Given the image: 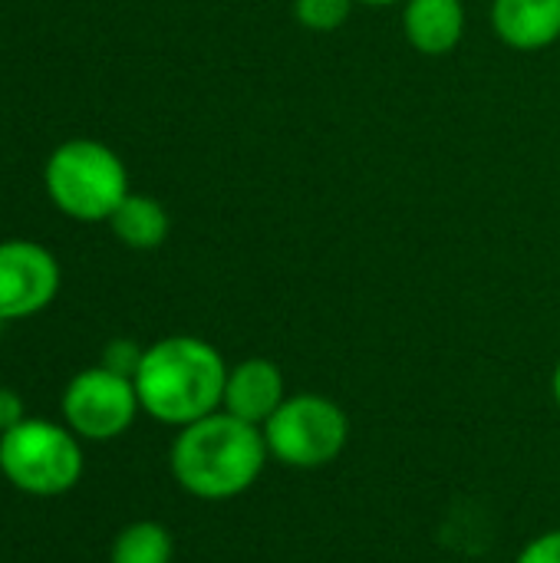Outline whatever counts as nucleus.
Wrapping results in <instances>:
<instances>
[{
    "instance_id": "f257e3e1",
    "label": "nucleus",
    "mask_w": 560,
    "mask_h": 563,
    "mask_svg": "<svg viewBox=\"0 0 560 563\" xmlns=\"http://www.w3.org/2000/svg\"><path fill=\"white\" fill-rule=\"evenodd\" d=\"M271 455L264 432L224 409L178 429L168 465L178 488L198 501H234L257 485Z\"/></svg>"
},
{
    "instance_id": "f03ea898",
    "label": "nucleus",
    "mask_w": 560,
    "mask_h": 563,
    "mask_svg": "<svg viewBox=\"0 0 560 563\" xmlns=\"http://www.w3.org/2000/svg\"><path fill=\"white\" fill-rule=\"evenodd\" d=\"M132 383L142 412L162 426L185 429L221 409L228 363L208 340L175 333L145 350Z\"/></svg>"
},
{
    "instance_id": "7ed1b4c3",
    "label": "nucleus",
    "mask_w": 560,
    "mask_h": 563,
    "mask_svg": "<svg viewBox=\"0 0 560 563\" xmlns=\"http://www.w3.org/2000/svg\"><path fill=\"white\" fill-rule=\"evenodd\" d=\"M43 188L66 218L96 224L109 221L129 195V172L109 145L96 139H69L50 152Z\"/></svg>"
},
{
    "instance_id": "20e7f679",
    "label": "nucleus",
    "mask_w": 560,
    "mask_h": 563,
    "mask_svg": "<svg viewBox=\"0 0 560 563\" xmlns=\"http://www.w3.org/2000/svg\"><path fill=\"white\" fill-rule=\"evenodd\" d=\"M271 462L294 472H317L333 465L350 445L347 409L320 393H294L261 426Z\"/></svg>"
},
{
    "instance_id": "39448f33",
    "label": "nucleus",
    "mask_w": 560,
    "mask_h": 563,
    "mask_svg": "<svg viewBox=\"0 0 560 563\" xmlns=\"http://www.w3.org/2000/svg\"><path fill=\"white\" fill-rule=\"evenodd\" d=\"M73 429L46 419H23L0 435V472L7 482L36 498L66 495L83 475V452Z\"/></svg>"
},
{
    "instance_id": "423d86ee",
    "label": "nucleus",
    "mask_w": 560,
    "mask_h": 563,
    "mask_svg": "<svg viewBox=\"0 0 560 563\" xmlns=\"http://www.w3.org/2000/svg\"><path fill=\"white\" fill-rule=\"evenodd\" d=\"M135 383L109 373L106 366L83 369L63 393V416L69 429L92 442L119 439L139 416Z\"/></svg>"
},
{
    "instance_id": "0eeeda50",
    "label": "nucleus",
    "mask_w": 560,
    "mask_h": 563,
    "mask_svg": "<svg viewBox=\"0 0 560 563\" xmlns=\"http://www.w3.org/2000/svg\"><path fill=\"white\" fill-rule=\"evenodd\" d=\"M59 290L56 257L23 238L0 241V323L23 320L53 303Z\"/></svg>"
},
{
    "instance_id": "6e6552de",
    "label": "nucleus",
    "mask_w": 560,
    "mask_h": 563,
    "mask_svg": "<svg viewBox=\"0 0 560 563\" xmlns=\"http://www.w3.org/2000/svg\"><path fill=\"white\" fill-rule=\"evenodd\" d=\"M284 399H287V379L274 360L248 356L228 366V383H224V399H221L224 412L261 429L281 409Z\"/></svg>"
},
{
    "instance_id": "1a4fd4ad",
    "label": "nucleus",
    "mask_w": 560,
    "mask_h": 563,
    "mask_svg": "<svg viewBox=\"0 0 560 563\" xmlns=\"http://www.w3.org/2000/svg\"><path fill=\"white\" fill-rule=\"evenodd\" d=\"M492 30L512 49H545L560 40V0H492Z\"/></svg>"
},
{
    "instance_id": "9d476101",
    "label": "nucleus",
    "mask_w": 560,
    "mask_h": 563,
    "mask_svg": "<svg viewBox=\"0 0 560 563\" xmlns=\"http://www.w3.org/2000/svg\"><path fill=\"white\" fill-rule=\"evenodd\" d=\"M403 33L413 49L426 56H446L465 36V3L462 0H406Z\"/></svg>"
},
{
    "instance_id": "9b49d317",
    "label": "nucleus",
    "mask_w": 560,
    "mask_h": 563,
    "mask_svg": "<svg viewBox=\"0 0 560 563\" xmlns=\"http://www.w3.org/2000/svg\"><path fill=\"white\" fill-rule=\"evenodd\" d=\"M106 224L132 251H155L165 244V238L172 231V218H168L165 205L158 198L132 195V191L122 198V205L112 211V218Z\"/></svg>"
},
{
    "instance_id": "f8f14e48",
    "label": "nucleus",
    "mask_w": 560,
    "mask_h": 563,
    "mask_svg": "<svg viewBox=\"0 0 560 563\" xmlns=\"http://www.w3.org/2000/svg\"><path fill=\"white\" fill-rule=\"evenodd\" d=\"M175 541L158 521H135L122 528L112 541L109 563H172Z\"/></svg>"
},
{
    "instance_id": "ddd939ff",
    "label": "nucleus",
    "mask_w": 560,
    "mask_h": 563,
    "mask_svg": "<svg viewBox=\"0 0 560 563\" xmlns=\"http://www.w3.org/2000/svg\"><path fill=\"white\" fill-rule=\"evenodd\" d=\"M356 0H294V16L314 33H333L347 23Z\"/></svg>"
},
{
    "instance_id": "4468645a",
    "label": "nucleus",
    "mask_w": 560,
    "mask_h": 563,
    "mask_svg": "<svg viewBox=\"0 0 560 563\" xmlns=\"http://www.w3.org/2000/svg\"><path fill=\"white\" fill-rule=\"evenodd\" d=\"M142 356H145V350H142L135 340H112V343L102 350V363H99V366H106V369L116 373V376L135 379V373H139V366H142Z\"/></svg>"
},
{
    "instance_id": "2eb2a0df",
    "label": "nucleus",
    "mask_w": 560,
    "mask_h": 563,
    "mask_svg": "<svg viewBox=\"0 0 560 563\" xmlns=\"http://www.w3.org/2000/svg\"><path fill=\"white\" fill-rule=\"evenodd\" d=\"M515 563H560V528L531 538V541L518 551Z\"/></svg>"
},
{
    "instance_id": "dca6fc26",
    "label": "nucleus",
    "mask_w": 560,
    "mask_h": 563,
    "mask_svg": "<svg viewBox=\"0 0 560 563\" xmlns=\"http://www.w3.org/2000/svg\"><path fill=\"white\" fill-rule=\"evenodd\" d=\"M20 422H23V399L13 389L0 386V435L10 432Z\"/></svg>"
},
{
    "instance_id": "f3484780",
    "label": "nucleus",
    "mask_w": 560,
    "mask_h": 563,
    "mask_svg": "<svg viewBox=\"0 0 560 563\" xmlns=\"http://www.w3.org/2000/svg\"><path fill=\"white\" fill-rule=\"evenodd\" d=\"M551 396H554V402H558L560 409V360L558 366H554V373H551Z\"/></svg>"
},
{
    "instance_id": "a211bd4d",
    "label": "nucleus",
    "mask_w": 560,
    "mask_h": 563,
    "mask_svg": "<svg viewBox=\"0 0 560 563\" xmlns=\"http://www.w3.org/2000/svg\"><path fill=\"white\" fill-rule=\"evenodd\" d=\"M356 3H366V7H396V3H406V0H356Z\"/></svg>"
}]
</instances>
